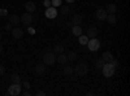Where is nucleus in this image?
I'll return each mask as SVG.
<instances>
[{
    "instance_id": "20e7f679",
    "label": "nucleus",
    "mask_w": 130,
    "mask_h": 96,
    "mask_svg": "<svg viewBox=\"0 0 130 96\" xmlns=\"http://www.w3.org/2000/svg\"><path fill=\"white\" fill-rule=\"evenodd\" d=\"M86 46H87V48H89L91 52H96L98 49L100 48V40L96 39V38H90Z\"/></svg>"
},
{
    "instance_id": "473e14b6",
    "label": "nucleus",
    "mask_w": 130,
    "mask_h": 96,
    "mask_svg": "<svg viewBox=\"0 0 130 96\" xmlns=\"http://www.w3.org/2000/svg\"><path fill=\"white\" fill-rule=\"evenodd\" d=\"M5 74V68L3 65H0V75H4Z\"/></svg>"
},
{
    "instance_id": "7c9ffc66",
    "label": "nucleus",
    "mask_w": 130,
    "mask_h": 96,
    "mask_svg": "<svg viewBox=\"0 0 130 96\" xmlns=\"http://www.w3.org/2000/svg\"><path fill=\"white\" fill-rule=\"evenodd\" d=\"M12 29H13V27H12V24H10V22L5 25V30H7V31H12Z\"/></svg>"
},
{
    "instance_id": "72a5a7b5",
    "label": "nucleus",
    "mask_w": 130,
    "mask_h": 96,
    "mask_svg": "<svg viewBox=\"0 0 130 96\" xmlns=\"http://www.w3.org/2000/svg\"><path fill=\"white\" fill-rule=\"evenodd\" d=\"M69 77H70V79H72V81H77V77H78V75H77L75 73H73V74H70Z\"/></svg>"
},
{
    "instance_id": "2eb2a0df",
    "label": "nucleus",
    "mask_w": 130,
    "mask_h": 96,
    "mask_svg": "<svg viewBox=\"0 0 130 96\" xmlns=\"http://www.w3.org/2000/svg\"><path fill=\"white\" fill-rule=\"evenodd\" d=\"M70 13V7L68 4H64V5H60V14H64L67 16Z\"/></svg>"
},
{
    "instance_id": "4468645a",
    "label": "nucleus",
    "mask_w": 130,
    "mask_h": 96,
    "mask_svg": "<svg viewBox=\"0 0 130 96\" xmlns=\"http://www.w3.org/2000/svg\"><path fill=\"white\" fill-rule=\"evenodd\" d=\"M72 33H73V35H75V36L82 35V27H81L79 25H73V27H72Z\"/></svg>"
},
{
    "instance_id": "9b49d317",
    "label": "nucleus",
    "mask_w": 130,
    "mask_h": 96,
    "mask_svg": "<svg viewBox=\"0 0 130 96\" xmlns=\"http://www.w3.org/2000/svg\"><path fill=\"white\" fill-rule=\"evenodd\" d=\"M102 59H103L105 62H111L115 57H113V55H112V52H108V51H105V52H103Z\"/></svg>"
},
{
    "instance_id": "4be33fe9",
    "label": "nucleus",
    "mask_w": 130,
    "mask_h": 96,
    "mask_svg": "<svg viewBox=\"0 0 130 96\" xmlns=\"http://www.w3.org/2000/svg\"><path fill=\"white\" fill-rule=\"evenodd\" d=\"M78 38H79L78 40H79V44L81 46H86V44H87V42H89V39H90L87 35H79Z\"/></svg>"
},
{
    "instance_id": "a878e982",
    "label": "nucleus",
    "mask_w": 130,
    "mask_h": 96,
    "mask_svg": "<svg viewBox=\"0 0 130 96\" xmlns=\"http://www.w3.org/2000/svg\"><path fill=\"white\" fill-rule=\"evenodd\" d=\"M104 64H105V61H104L103 59H99V60L96 61V64H95V66H96V69H98V70H100V69L103 68V65H104Z\"/></svg>"
},
{
    "instance_id": "423d86ee",
    "label": "nucleus",
    "mask_w": 130,
    "mask_h": 96,
    "mask_svg": "<svg viewBox=\"0 0 130 96\" xmlns=\"http://www.w3.org/2000/svg\"><path fill=\"white\" fill-rule=\"evenodd\" d=\"M20 22H22L24 25L30 26V25H31V22H32V14H31V13H29V12H26L25 14H22V16L20 17Z\"/></svg>"
},
{
    "instance_id": "b1692460",
    "label": "nucleus",
    "mask_w": 130,
    "mask_h": 96,
    "mask_svg": "<svg viewBox=\"0 0 130 96\" xmlns=\"http://www.w3.org/2000/svg\"><path fill=\"white\" fill-rule=\"evenodd\" d=\"M10 79H12V82H13V83H21V77L18 75L17 73L12 74V75H10Z\"/></svg>"
},
{
    "instance_id": "6e6552de",
    "label": "nucleus",
    "mask_w": 130,
    "mask_h": 96,
    "mask_svg": "<svg viewBox=\"0 0 130 96\" xmlns=\"http://www.w3.org/2000/svg\"><path fill=\"white\" fill-rule=\"evenodd\" d=\"M107 10L105 9H103V8H100V9H98L96 10V18L99 20V21H105V18H107Z\"/></svg>"
},
{
    "instance_id": "393cba45",
    "label": "nucleus",
    "mask_w": 130,
    "mask_h": 96,
    "mask_svg": "<svg viewBox=\"0 0 130 96\" xmlns=\"http://www.w3.org/2000/svg\"><path fill=\"white\" fill-rule=\"evenodd\" d=\"M73 73H74L73 66H65L64 68V74L65 75H70V74H73Z\"/></svg>"
},
{
    "instance_id": "e433bc0d",
    "label": "nucleus",
    "mask_w": 130,
    "mask_h": 96,
    "mask_svg": "<svg viewBox=\"0 0 130 96\" xmlns=\"http://www.w3.org/2000/svg\"><path fill=\"white\" fill-rule=\"evenodd\" d=\"M27 31H29L30 34H34V33H35V30H34V29H31V27H29V29H27Z\"/></svg>"
},
{
    "instance_id": "f03ea898",
    "label": "nucleus",
    "mask_w": 130,
    "mask_h": 96,
    "mask_svg": "<svg viewBox=\"0 0 130 96\" xmlns=\"http://www.w3.org/2000/svg\"><path fill=\"white\" fill-rule=\"evenodd\" d=\"M21 88H22L21 83H12L8 87L7 95H9V96H18V95H21Z\"/></svg>"
},
{
    "instance_id": "c9c22d12",
    "label": "nucleus",
    "mask_w": 130,
    "mask_h": 96,
    "mask_svg": "<svg viewBox=\"0 0 130 96\" xmlns=\"http://www.w3.org/2000/svg\"><path fill=\"white\" fill-rule=\"evenodd\" d=\"M21 95H22V96H30V91L27 90V91H25V92H21Z\"/></svg>"
},
{
    "instance_id": "412c9836",
    "label": "nucleus",
    "mask_w": 130,
    "mask_h": 96,
    "mask_svg": "<svg viewBox=\"0 0 130 96\" xmlns=\"http://www.w3.org/2000/svg\"><path fill=\"white\" fill-rule=\"evenodd\" d=\"M55 55H60V53H62L64 52V46H61V44H56L55 47H53V51H52Z\"/></svg>"
},
{
    "instance_id": "c85d7f7f",
    "label": "nucleus",
    "mask_w": 130,
    "mask_h": 96,
    "mask_svg": "<svg viewBox=\"0 0 130 96\" xmlns=\"http://www.w3.org/2000/svg\"><path fill=\"white\" fill-rule=\"evenodd\" d=\"M43 5H44L46 8L51 7V0H43Z\"/></svg>"
},
{
    "instance_id": "1a4fd4ad",
    "label": "nucleus",
    "mask_w": 130,
    "mask_h": 96,
    "mask_svg": "<svg viewBox=\"0 0 130 96\" xmlns=\"http://www.w3.org/2000/svg\"><path fill=\"white\" fill-rule=\"evenodd\" d=\"M12 35H13V38H16V39L22 38V35H24V30L21 29V27H14V29H12Z\"/></svg>"
},
{
    "instance_id": "5701e85b",
    "label": "nucleus",
    "mask_w": 130,
    "mask_h": 96,
    "mask_svg": "<svg viewBox=\"0 0 130 96\" xmlns=\"http://www.w3.org/2000/svg\"><path fill=\"white\" fill-rule=\"evenodd\" d=\"M68 61H70V62H73L75 59H77V52H75V51H70L69 53H68Z\"/></svg>"
},
{
    "instance_id": "bb28decb",
    "label": "nucleus",
    "mask_w": 130,
    "mask_h": 96,
    "mask_svg": "<svg viewBox=\"0 0 130 96\" xmlns=\"http://www.w3.org/2000/svg\"><path fill=\"white\" fill-rule=\"evenodd\" d=\"M61 3H62V0H51V5H52V7H55V8L60 7Z\"/></svg>"
},
{
    "instance_id": "f704fd0d",
    "label": "nucleus",
    "mask_w": 130,
    "mask_h": 96,
    "mask_svg": "<svg viewBox=\"0 0 130 96\" xmlns=\"http://www.w3.org/2000/svg\"><path fill=\"white\" fill-rule=\"evenodd\" d=\"M37 95H38V96H46V92H44V91H38Z\"/></svg>"
},
{
    "instance_id": "39448f33",
    "label": "nucleus",
    "mask_w": 130,
    "mask_h": 96,
    "mask_svg": "<svg viewBox=\"0 0 130 96\" xmlns=\"http://www.w3.org/2000/svg\"><path fill=\"white\" fill-rule=\"evenodd\" d=\"M73 69H74V73L77 74L78 77H83L89 73V66L86 65V64H78V65Z\"/></svg>"
},
{
    "instance_id": "dca6fc26",
    "label": "nucleus",
    "mask_w": 130,
    "mask_h": 96,
    "mask_svg": "<svg viewBox=\"0 0 130 96\" xmlns=\"http://www.w3.org/2000/svg\"><path fill=\"white\" fill-rule=\"evenodd\" d=\"M82 24V16L81 14H74L72 17V25H81Z\"/></svg>"
},
{
    "instance_id": "ea45409f",
    "label": "nucleus",
    "mask_w": 130,
    "mask_h": 96,
    "mask_svg": "<svg viewBox=\"0 0 130 96\" xmlns=\"http://www.w3.org/2000/svg\"><path fill=\"white\" fill-rule=\"evenodd\" d=\"M0 39H2V34H0Z\"/></svg>"
},
{
    "instance_id": "58836bf2",
    "label": "nucleus",
    "mask_w": 130,
    "mask_h": 96,
    "mask_svg": "<svg viewBox=\"0 0 130 96\" xmlns=\"http://www.w3.org/2000/svg\"><path fill=\"white\" fill-rule=\"evenodd\" d=\"M2 52H3V46L0 44V53H2Z\"/></svg>"
},
{
    "instance_id": "4c0bfd02",
    "label": "nucleus",
    "mask_w": 130,
    "mask_h": 96,
    "mask_svg": "<svg viewBox=\"0 0 130 96\" xmlns=\"http://www.w3.org/2000/svg\"><path fill=\"white\" fill-rule=\"evenodd\" d=\"M65 2H67L68 4H72V3H74V2H75V0H65Z\"/></svg>"
},
{
    "instance_id": "aec40b11",
    "label": "nucleus",
    "mask_w": 130,
    "mask_h": 96,
    "mask_svg": "<svg viewBox=\"0 0 130 96\" xmlns=\"http://www.w3.org/2000/svg\"><path fill=\"white\" fill-rule=\"evenodd\" d=\"M9 22L12 24V25H18V22H20V17H18V14H12L9 17Z\"/></svg>"
},
{
    "instance_id": "cd10ccee",
    "label": "nucleus",
    "mask_w": 130,
    "mask_h": 96,
    "mask_svg": "<svg viewBox=\"0 0 130 96\" xmlns=\"http://www.w3.org/2000/svg\"><path fill=\"white\" fill-rule=\"evenodd\" d=\"M21 86H22L24 88H26V90H30V82H27V81L21 82Z\"/></svg>"
},
{
    "instance_id": "c756f323",
    "label": "nucleus",
    "mask_w": 130,
    "mask_h": 96,
    "mask_svg": "<svg viewBox=\"0 0 130 96\" xmlns=\"http://www.w3.org/2000/svg\"><path fill=\"white\" fill-rule=\"evenodd\" d=\"M8 14V10L7 9H3V8H0V16H7Z\"/></svg>"
},
{
    "instance_id": "6ab92c4d",
    "label": "nucleus",
    "mask_w": 130,
    "mask_h": 96,
    "mask_svg": "<svg viewBox=\"0 0 130 96\" xmlns=\"http://www.w3.org/2000/svg\"><path fill=\"white\" fill-rule=\"evenodd\" d=\"M105 21L109 25H115L116 22H117V18H116V16L115 14H107V18H105Z\"/></svg>"
},
{
    "instance_id": "7ed1b4c3",
    "label": "nucleus",
    "mask_w": 130,
    "mask_h": 96,
    "mask_svg": "<svg viewBox=\"0 0 130 96\" xmlns=\"http://www.w3.org/2000/svg\"><path fill=\"white\" fill-rule=\"evenodd\" d=\"M56 62V55L53 52H51V51H48V52H46L44 53V56H43V64L44 65H53V64Z\"/></svg>"
},
{
    "instance_id": "f257e3e1",
    "label": "nucleus",
    "mask_w": 130,
    "mask_h": 96,
    "mask_svg": "<svg viewBox=\"0 0 130 96\" xmlns=\"http://www.w3.org/2000/svg\"><path fill=\"white\" fill-rule=\"evenodd\" d=\"M100 70H102L103 75H104L105 78H111V77H113V74H115V70H116V68L111 65V62H105L104 65H103V68H102Z\"/></svg>"
},
{
    "instance_id": "f8f14e48",
    "label": "nucleus",
    "mask_w": 130,
    "mask_h": 96,
    "mask_svg": "<svg viewBox=\"0 0 130 96\" xmlns=\"http://www.w3.org/2000/svg\"><path fill=\"white\" fill-rule=\"evenodd\" d=\"M105 10H107L108 14H115L117 12V5L116 4H112V3L111 4H107V9Z\"/></svg>"
},
{
    "instance_id": "a211bd4d",
    "label": "nucleus",
    "mask_w": 130,
    "mask_h": 96,
    "mask_svg": "<svg viewBox=\"0 0 130 96\" xmlns=\"http://www.w3.org/2000/svg\"><path fill=\"white\" fill-rule=\"evenodd\" d=\"M96 35H98V29L95 26H92L87 30V36L89 38H96Z\"/></svg>"
},
{
    "instance_id": "2f4dec72",
    "label": "nucleus",
    "mask_w": 130,
    "mask_h": 96,
    "mask_svg": "<svg viewBox=\"0 0 130 96\" xmlns=\"http://www.w3.org/2000/svg\"><path fill=\"white\" fill-rule=\"evenodd\" d=\"M111 65H112V66H115V68H117V66H118V61L113 59V60L111 61Z\"/></svg>"
},
{
    "instance_id": "f3484780",
    "label": "nucleus",
    "mask_w": 130,
    "mask_h": 96,
    "mask_svg": "<svg viewBox=\"0 0 130 96\" xmlns=\"http://www.w3.org/2000/svg\"><path fill=\"white\" fill-rule=\"evenodd\" d=\"M44 71H46V65L44 64H38V65H35V73L37 74L40 75V74H43Z\"/></svg>"
},
{
    "instance_id": "9d476101",
    "label": "nucleus",
    "mask_w": 130,
    "mask_h": 96,
    "mask_svg": "<svg viewBox=\"0 0 130 96\" xmlns=\"http://www.w3.org/2000/svg\"><path fill=\"white\" fill-rule=\"evenodd\" d=\"M25 9H26V12H29V13H34L35 9H37L35 3H34V2H27V3L25 4Z\"/></svg>"
},
{
    "instance_id": "ddd939ff",
    "label": "nucleus",
    "mask_w": 130,
    "mask_h": 96,
    "mask_svg": "<svg viewBox=\"0 0 130 96\" xmlns=\"http://www.w3.org/2000/svg\"><path fill=\"white\" fill-rule=\"evenodd\" d=\"M56 61H57L59 64H67V61H68V56L62 52V53H60V55H56Z\"/></svg>"
},
{
    "instance_id": "0eeeda50",
    "label": "nucleus",
    "mask_w": 130,
    "mask_h": 96,
    "mask_svg": "<svg viewBox=\"0 0 130 96\" xmlns=\"http://www.w3.org/2000/svg\"><path fill=\"white\" fill-rule=\"evenodd\" d=\"M44 14H46V17L47 18H51V20H53V18H56V16H57V9L55 8V7H48L47 9H46V12H44Z\"/></svg>"
}]
</instances>
